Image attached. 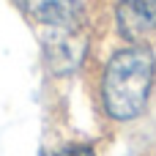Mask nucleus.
<instances>
[{
    "instance_id": "nucleus-1",
    "label": "nucleus",
    "mask_w": 156,
    "mask_h": 156,
    "mask_svg": "<svg viewBox=\"0 0 156 156\" xmlns=\"http://www.w3.org/2000/svg\"><path fill=\"white\" fill-rule=\"evenodd\" d=\"M85 90L104 129L126 132L140 126L156 107V47L104 41L85 77Z\"/></svg>"
},
{
    "instance_id": "nucleus-2",
    "label": "nucleus",
    "mask_w": 156,
    "mask_h": 156,
    "mask_svg": "<svg viewBox=\"0 0 156 156\" xmlns=\"http://www.w3.org/2000/svg\"><path fill=\"white\" fill-rule=\"evenodd\" d=\"M36 36H38V69L44 80L55 85L85 80L104 47L99 25L38 30Z\"/></svg>"
},
{
    "instance_id": "nucleus-3",
    "label": "nucleus",
    "mask_w": 156,
    "mask_h": 156,
    "mask_svg": "<svg viewBox=\"0 0 156 156\" xmlns=\"http://www.w3.org/2000/svg\"><path fill=\"white\" fill-rule=\"evenodd\" d=\"M96 25L107 44L156 47V0H99Z\"/></svg>"
},
{
    "instance_id": "nucleus-4",
    "label": "nucleus",
    "mask_w": 156,
    "mask_h": 156,
    "mask_svg": "<svg viewBox=\"0 0 156 156\" xmlns=\"http://www.w3.org/2000/svg\"><path fill=\"white\" fill-rule=\"evenodd\" d=\"M8 3L36 33L96 25L99 11V0H8Z\"/></svg>"
},
{
    "instance_id": "nucleus-5",
    "label": "nucleus",
    "mask_w": 156,
    "mask_h": 156,
    "mask_svg": "<svg viewBox=\"0 0 156 156\" xmlns=\"http://www.w3.org/2000/svg\"><path fill=\"white\" fill-rule=\"evenodd\" d=\"M38 156H101V145L93 137H58L41 143Z\"/></svg>"
}]
</instances>
